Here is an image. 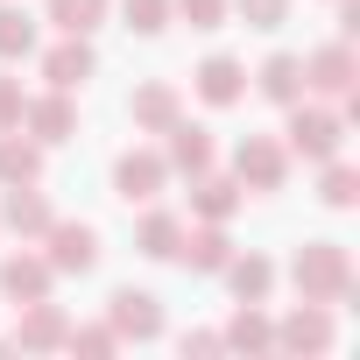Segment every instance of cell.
I'll use <instances>...</instances> for the list:
<instances>
[{"mask_svg":"<svg viewBox=\"0 0 360 360\" xmlns=\"http://www.w3.org/2000/svg\"><path fill=\"white\" fill-rule=\"evenodd\" d=\"M233 162H240V176H248L255 191H276V184H283V169H290V155H283V148H276L269 134H248Z\"/></svg>","mask_w":360,"mask_h":360,"instance_id":"cell-6","label":"cell"},{"mask_svg":"<svg viewBox=\"0 0 360 360\" xmlns=\"http://www.w3.org/2000/svg\"><path fill=\"white\" fill-rule=\"evenodd\" d=\"M43 71H50V85H57V92H78V85L92 78V50H85V36H64V43L43 57Z\"/></svg>","mask_w":360,"mask_h":360,"instance_id":"cell-7","label":"cell"},{"mask_svg":"<svg viewBox=\"0 0 360 360\" xmlns=\"http://www.w3.org/2000/svg\"><path fill=\"white\" fill-rule=\"evenodd\" d=\"M176 8H184L191 29H219V22H226V0H176Z\"/></svg>","mask_w":360,"mask_h":360,"instance_id":"cell-26","label":"cell"},{"mask_svg":"<svg viewBox=\"0 0 360 360\" xmlns=\"http://www.w3.org/2000/svg\"><path fill=\"white\" fill-rule=\"evenodd\" d=\"M176 255H184V262H198V269H226V262H233L219 226H205V233H184V240H176Z\"/></svg>","mask_w":360,"mask_h":360,"instance_id":"cell-19","label":"cell"},{"mask_svg":"<svg viewBox=\"0 0 360 360\" xmlns=\"http://www.w3.org/2000/svg\"><path fill=\"white\" fill-rule=\"evenodd\" d=\"M240 92H248V71H240L233 57H205V64H198V99H205V106H233Z\"/></svg>","mask_w":360,"mask_h":360,"instance_id":"cell-8","label":"cell"},{"mask_svg":"<svg viewBox=\"0 0 360 360\" xmlns=\"http://www.w3.org/2000/svg\"><path fill=\"white\" fill-rule=\"evenodd\" d=\"M57 339H64V318L43 311V297H36V311L22 318V346H57Z\"/></svg>","mask_w":360,"mask_h":360,"instance_id":"cell-21","label":"cell"},{"mask_svg":"<svg viewBox=\"0 0 360 360\" xmlns=\"http://www.w3.org/2000/svg\"><path fill=\"white\" fill-rule=\"evenodd\" d=\"M290 346H332V325L318 318V311H304V318H290V332H283Z\"/></svg>","mask_w":360,"mask_h":360,"instance_id":"cell-25","label":"cell"},{"mask_svg":"<svg viewBox=\"0 0 360 360\" xmlns=\"http://www.w3.org/2000/svg\"><path fill=\"white\" fill-rule=\"evenodd\" d=\"M233 205H240L233 184H219V176H205V184H198V212H205V219H226Z\"/></svg>","mask_w":360,"mask_h":360,"instance_id":"cell-23","label":"cell"},{"mask_svg":"<svg viewBox=\"0 0 360 360\" xmlns=\"http://www.w3.org/2000/svg\"><path fill=\"white\" fill-rule=\"evenodd\" d=\"M262 92H269L276 106H297V99H304V57H290V50L269 57V64H262Z\"/></svg>","mask_w":360,"mask_h":360,"instance_id":"cell-13","label":"cell"},{"mask_svg":"<svg viewBox=\"0 0 360 360\" xmlns=\"http://www.w3.org/2000/svg\"><path fill=\"white\" fill-rule=\"evenodd\" d=\"M176 240H184V226H176V212H148L141 219V255H176Z\"/></svg>","mask_w":360,"mask_h":360,"instance_id":"cell-20","label":"cell"},{"mask_svg":"<svg viewBox=\"0 0 360 360\" xmlns=\"http://www.w3.org/2000/svg\"><path fill=\"white\" fill-rule=\"evenodd\" d=\"M226 339H233V346H269V325H262V318H240Z\"/></svg>","mask_w":360,"mask_h":360,"instance_id":"cell-30","label":"cell"},{"mask_svg":"<svg viewBox=\"0 0 360 360\" xmlns=\"http://www.w3.org/2000/svg\"><path fill=\"white\" fill-rule=\"evenodd\" d=\"M162 134H169V169H212V141H205V127L169 120Z\"/></svg>","mask_w":360,"mask_h":360,"instance_id":"cell-14","label":"cell"},{"mask_svg":"<svg viewBox=\"0 0 360 360\" xmlns=\"http://www.w3.org/2000/svg\"><path fill=\"white\" fill-rule=\"evenodd\" d=\"M22 106H29V99H22V85H15V78H0V127H15V120H22Z\"/></svg>","mask_w":360,"mask_h":360,"instance_id":"cell-28","label":"cell"},{"mask_svg":"<svg viewBox=\"0 0 360 360\" xmlns=\"http://www.w3.org/2000/svg\"><path fill=\"white\" fill-rule=\"evenodd\" d=\"M304 85H318V92H346V85H353V50H346V43H325V50L304 64Z\"/></svg>","mask_w":360,"mask_h":360,"instance_id":"cell-11","label":"cell"},{"mask_svg":"<svg viewBox=\"0 0 360 360\" xmlns=\"http://www.w3.org/2000/svg\"><path fill=\"white\" fill-rule=\"evenodd\" d=\"M0 219H8L15 233H43V226H50V205H43L29 184H8V205H0Z\"/></svg>","mask_w":360,"mask_h":360,"instance_id":"cell-16","label":"cell"},{"mask_svg":"<svg viewBox=\"0 0 360 360\" xmlns=\"http://www.w3.org/2000/svg\"><path fill=\"white\" fill-rule=\"evenodd\" d=\"M22 113H29L36 141H71V127H78V113H71V92H50V99H36V106H22Z\"/></svg>","mask_w":360,"mask_h":360,"instance_id":"cell-12","label":"cell"},{"mask_svg":"<svg viewBox=\"0 0 360 360\" xmlns=\"http://www.w3.org/2000/svg\"><path fill=\"white\" fill-rule=\"evenodd\" d=\"M162 176H169V162H162V155H148V148H127V155L113 162V184H120V198H127V205H148V198L162 191Z\"/></svg>","mask_w":360,"mask_h":360,"instance_id":"cell-4","label":"cell"},{"mask_svg":"<svg viewBox=\"0 0 360 360\" xmlns=\"http://www.w3.org/2000/svg\"><path fill=\"white\" fill-rule=\"evenodd\" d=\"M43 233H50V269H64V276H85V269L99 262V233H92L85 219H78V226H71V219H50Z\"/></svg>","mask_w":360,"mask_h":360,"instance_id":"cell-2","label":"cell"},{"mask_svg":"<svg viewBox=\"0 0 360 360\" xmlns=\"http://www.w3.org/2000/svg\"><path fill=\"white\" fill-rule=\"evenodd\" d=\"M36 50V15H22V8H0V57H29Z\"/></svg>","mask_w":360,"mask_h":360,"instance_id":"cell-18","label":"cell"},{"mask_svg":"<svg viewBox=\"0 0 360 360\" xmlns=\"http://www.w3.org/2000/svg\"><path fill=\"white\" fill-rule=\"evenodd\" d=\"M240 15H248L255 29H276V22L290 15V0H240Z\"/></svg>","mask_w":360,"mask_h":360,"instance_id":"cell-27","label":"cell"},{"mask_svg":"<svg viewBox=\"0 0 360 360\" xmlns=\"http://www.w3.org/2000/svg\"><path fill=\"white\" fill-rule=\"evenodd\" d=\"M99 15H106V0H50V22H57L64 36H92Z\"/></svg>","mask_w":360,"mask_h":360,"instance_id":"cell-17","label":"cell"},{"mask_svg":"<svg viewBox=\"0 0 360 360\" xmlns=\"http://www.w3.org/2000/svg\"><path fill=\"white\" fill-rule=\"evenodd\" d=\"M127 113H134V127H155V134H162V127L176 120V85H169V78H148V85L127 99Z\"/></svg>","mask_w":360,"mask_h":360,"instance_id":"cell-10","label":"cell"},{"mask_svg":"<svg viewBox=\"0 0 360 360\" xmlns=\"http://www.w3.org/2000/svg\"><path fill=\"white\" fill-rule=\"evenodd\" d=\"M297 283H304V297H332V290H346V248L311 240V248L297 255Z\"/></svg>","mask_w":360,"mask_h":360,"instance_id":"cell-3","label":"cell"},{"mask_svg":"<svg viewBox=\"0 0 360 360\" xmlns=\"http://www.w3.org/2000/svg\"><path fill=\"white\" fill-rule=\"evenodd\" d=\"M339 134H346V127H339V113H325V106H297V113H290V148L311 155V162H332V155H339Z\"/></svg>","mask_w":360,"mask_h":360,"instance_id":"cell-1","label":"cell"},{"mask_svg":"<svg viewBox=\"0 0 360 360\" xmlns=\"http://www.w3.org/2000/svg\"><path fill=\"white\" fill-rule=\"evenodd\" d=\"M36 169H43V148L36 141L0 134V184H36Z\"/></svg>","mask_w":360,"mask_h":360,"instance_id":"cell-15","label":"cell"},{"mask_svg":"<svg viewBox=\"0 0 360 360\" xmlns=\"http://www.w3.org/2000/svg\"><path fill=\"white\" fill-rule=\"evenodd\" d=\"M226 276L240 297H269V262H226Z\"/></svg>","mask_w":360,"mask_h":360,"instance_id":"cell-24","label":"cell"},{"mask_svg":"<svg viewBox=\"0 0 360 360\" xmlns=\"http://www.w3.org/2000/svg\"><path fill=\"white\" fill-rule=\"evenodd\" d=\"M162 332V311L148 290H113V339H155Z\"/></svg>","mask_w":360,"mask_h":360,"instance_id":"cell-5","label":"cell"},{"mask_svg":"<svg viewBox=\"0 0 360 360\" xmlns=\"http://www.w3.org/2000/svg\"><path fill=\"white\" fill-rule=\"evenodd\" d=\"M127 29H134V36L169 29V0H127Z\"/></svg>","mask_w":360,"mask_h":360,"instance_id":"cell-22","label":"cell"},{"mask_svg":"<svg viewBox=\"0 0 360 360\" xmlns=\"http://www.w3.org/2000/svg\"><path fill=\"white\" fill-rule=\"evenodd\" d=\"M325 205H353V169H332L325 176Z\"/></svg>","mask_w":360,"mask_h":360,"instance_id":"cell-29","label":"cell"},{"mask_svg":"<svg viewBox=\"0 0 360 360\" xmlns=\"http://www.w3.org/2000/svg\"><path fill=\"white\" fill-rule=\"evenodd\" d=\"M50 262H36V255H8V262H0V290H8V297H22V304H36L43 290H50Z\"/></svg>","mask_w":360,"mask_h":360,"instance_id":"cell-9","label":"cell"},{"mask_svg":"<svg viewBox=\"0 0 360 360\" xmlns=\"http://www.w3.org/2000/svg\"><path fill=\"white\" fill-rule=\"evenodd\" d=\"M71 346H92V353H106V346H113V325H85V332H71Z\"/></svg>","mask_w":360,"mask_h":360,"instance_id":"cell-31","label":"cell"}]
</instances>
